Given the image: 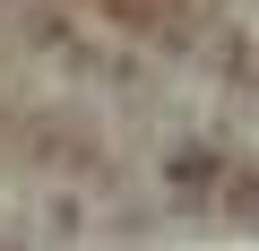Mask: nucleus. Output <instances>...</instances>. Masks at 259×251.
I'll return each instance as SVG.
<instances>
[{"instance_id":"nucleus-1","label":"nucleus","mask_w":259,"mask_h":251,"mask_svg":"<svg viewBox=\"0 0 259 251\" xmlns=\"http://www.w3.org/2000/svg\"><path fill=\"white\" fill-rule=\"evenodd\" d=\"M78 9L182 87L259 121V0H78Z\"/></svg>"}]
</instances>
